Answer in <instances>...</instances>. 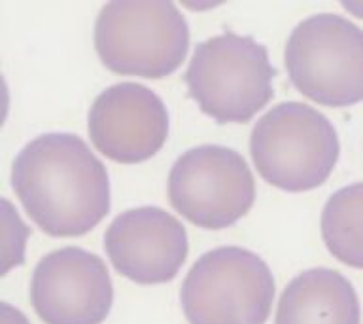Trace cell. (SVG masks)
Instances as JSON below:
<instances>
[{
	"mask_svg": "<svg viewBox=\"0 0 363 324\" xmlns=\"http://www.w3.org/2000/svg\"><path fill=\"white\" fill-rule=\"evenodd\" d=\"M180 301L189 324H265L274 301V277L252 250L220 247L193 264Z\"/></svg>",
	"mask_w": 363,
	"mask_h": 324,
	"instance_id": "obj_5",
	"label": "cell"
},
{
	"mask_svg": "<svg viewBox=\"0 0 363 324\" xmlns=\"http://www.w3.org/2000/svg\"><path fill=\"white\" fill-rule=\"evenodd\" d=\"M30 301L45 324H101L112 309L113 284L99 256L65 247L34 267Z\"/></svg>",
	"mask_w": 363,
	"mask_h": 324,
	"instance_id": "obj_8",
	"label": "cell"
},
{
	"mask_svg": "<svg viewBox=\"0 0 363 324\" xmlns=\"http://www.w3.org/2000/svg\"><path fill=\"white\" fill-rule=\"evenodd\" d=\"M169 199L176 212L204 230H223L254 205L255 180L246 159L233 148H189L169 173Z\"/></svg>",
	"mask_w": 363,
	"mask_h": 324,
	"instance_id": "obj_7",
	"label": "cell"
},
{
	"mask_svg": "<svg viewBox=\"0 0 363 324\" xmlns=\"http://www.w3.org/2000/svg\"><path fill=\"white\" fill-rule=\"evenodd\" d=\"M274 324H359V300L339 271L306 269L284 288Z\"/></svg>",
	"mask_w": 363,
	"mask_h": 324,
	"instance_id": "obj_11",
	"label": "cell"
},
{
	"mask_svg": "<svg viewBox=\"0 0 363 324\" xmlns=\"http://www.w3.org/2000/svg\"><path fill=\"white\" fill-rule=\"evenodd\" d=\"M87 129L102 156L118 163H140L153 158L169 139V112L150 87L121 82L96 97Z\"/></svg>",
	"mask_w": 363,
	"mask_h": 324,
	"instance_id": "obj_9",
	"label": "cell"
},
{
	"mask_svg": "<svg viewBox=\"0 0 363 324\" xmlns=\"http://www.w3.org/2000/svg\"><path fill=\"white\" fill-rule=\"evenodd\" d=\"M95 50L112 72L164 78L186 59L189 27L172 2H108L96 16Z\"/></svg>",
	"mask_w": 363,
	"mask_h": 324,
	"instance_id": "obj_3",
	"label": "cell"
},
{
	"mask_svg": "<svg viewBox=\"0 0 363 324\" xmlns=\"http://www.w3.org/2000/svg\"><path fill=\"white\" fill-rule=\"evenodd\" d=\"M2 324H28L25 315L8 303H2Z\"/></svg>",
	"mask_w": 363,
	"mask_h": 324,
	"instance_id": "obj_13",
	"label": "cell"
},
{
	"mask_svg": "<svg viewBox=\"0 0 363 324\" xmlns=\"http://www.w3.org/2000/svg\"><path fill=\"white\" fill-rule=\"evenodd\" d=\"M342 8H346L352 14H356L357 17H362L363 19V4H352V2H342Z\"/></svg>",
	"mask_w": 363,
	"mask_h": 324,
	"instance_id": "obj_14",
	"label": "cell"
},
{
	"mask_svg": "<svg viewBox=\"0 0 363 324\" xmlns=\"http://www.w3.org/2000/svg\"><path fill=\"white\" fill-rule=\"evenodd\" d=\"M328 250L350 267H363V182L345 186L328 199L322 212Z\"/></svg>",
	"mask_w": 363,
	"mask_h": 324,
	"instance_id": "obj_12",
	"label": "cell"
},
{
	"mask_svg": "<svg viewBox=\"0 0 363 324\" xmlns=\"http://www.w3.org/2000/svg\"><path fill=\"white\" fill-rule=\"evenodd\" d=\"M104 250L123 277L138 284L169 283L187 258V232L159 207L129 209L104 233Z\"/></svg>",
	"mask_w": 363,
	"mask_h": 324,
	"instance_id": "obj_10",
	"label": "cell"
},
{
	"mask_svg": "<svg viewBox=\"0 0 363 324\" xmlns=\"http://www.w3.org/2000/svg\"><path fill=\"white\" fill-rule=\"evenodd\" d=\"M291 84L323 107L363 101V31L335 14H318L291 31L284 51Z\"/></svg>",
	"mask_w": 363,
	"mask_h": 324,
	"instance_id": "obj_6",
	"label": "cell"
},
{
	"mask_svg": "<svg viewBox=\"0 0 363 324\" xmlns=\"http://www.w3.org/2000/svg\"><path fill=\"white\" fill-rule=\"evenodd\" d=\"M11 186L30 220L53 237L84 235L110 210L106 167L70 133H45L25 144Z\"/></svg>",
	"mask_w": 363,
	"mask_h": 324,
	"instance_id": "obj_1",
	"label": "cell"
},
{
	"mask_svg": "<svg viewBox=\"0 0 363 324\" xmlns=\"http://www.w3.org/2000/svg\"><path fill=\"white\" fill-rule=\"evenodd\" d=\"M274 76L265 45L227 31L197 44L184 80L206 116L218 124H246L274 95Z\"/></svg>",
	"mask_w": 363,
	"mask_h": 324,
	"instance_id": "obj_2",
	"label": "cell"
},
{
	"mask_svg": "<svg viewBox=\"0 0 363 324\" xmlns=\"http://www.w3.org/2000/svg\"><path fill=\"white\" fill-rule=\"evenodd\" d=\"M340 144L333 124L316 108L280 102L252 129L250 153L257 173L286 192L322 186L333 173Z\"/></svg>",
	"mask_w": 363,
	"mask_h": 324,
	"instance_id": "obj_4",
	"label": "cell"
}]
</instances>
